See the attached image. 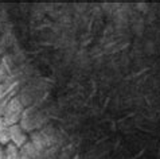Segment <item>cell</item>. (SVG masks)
Segmentation results:
<instances>
[{
    "mask_svg": "<svg viewBox=\"0 0 160 159\" xmlns=\"http://www.w3.org/2000/svg\"><path fill=\"white\" fill-rule=\"evenodd\" d=\"M19 151H20V150H19ZM19 159H32V158H30V156H27V155H24V154L20 152V158Z\"/></svg>",
    "mask_w": 160,
    "mask_h": 159,
    "instance_id": "obj_6",
    "label": "cell"
},
{
    "mask_svg": "<svg viewBox=\"0 0 160 159\" xmlns=\"http://www.w3.org/2000/svg\"><path fill=\"white\" fill-rule=\"evenodd\" d=\"M19 158H20V151L16 146H14L12 143L4 146V159H19Z\"/></svg>",
    "mask_w": 160,
    "mask_h": 159,
    "instance_id": "obj_4",
    "label": "cell"
},
{
    "mask_svg": "<svg viewBox=\"0 0 160 159\" xmlns=\"http://www.w3.org/2000/svg\"><path fill=\"white\" fill-rule=\"evenodd\" d=\"M3 117L8 121V124H18V121L23 117V105L22 101L18 97H12V99L7 103V107L4 109Z\"/></svg>",
    "mask_w": 160,
    "mask_h": 159,
    "instance_id": "obj_1",
    "label": "cell"
},
{
    "mask_svg": "<svg viewBox=\"0 0 160 159\" xmlns=\"http://www.w3.org/2000/svg\"><path fill=\"white\" fill-rule=\"evenodd\" d=\"M26 142H27V135L20 124H12L10 127V143L20 148Z\"/></svg>",
    "mask_w": 160,
    "mask_h": 159,
    "instance_id": "obj_2",
    "label": "cell"
},
{
    "mask_svg": "<svg viewBox=\"0 0 160 159\" xmlns=\"http://www.w3.org/2000/svg\"><path fill=\"white\" fill-rule=\"evenodd\" d=\"M10 124L3 116H0V146H7L10 143Z\"/></svg>",
    "mask_w": 160,
    "mask_h": 159,
    "instance_id": "obj_3",
    "label": "cell"
},
{
    "mask_svg": "<svg viewBox=\"0 0 160 159\" xmlns=\"http://www.w3.org/2000/svg\"><path fill=\"white\" fill-rule=\"evenodd\" d=\"M0 159H4V147L0 146Z\"/></svg>",
    "mask_w": 160,
    "mask_h": 159,
    "instance_id": "obj_5",
    "label": "cell"
},
{
    "mask_svg": "<svg viewBox=\"0 0 160 159\" xmlns=\"http://www.w3.org/2000/svg\"><path fill=\"white\" fill-rule=\"evenodd\" d=\"M0 84H2V78H0Z\"/></svg>",
    "mask_w": 160,
    "mask_h": 159,
    "instance_id": "obj_7",
    "label": "cell"
}]
</instances>
